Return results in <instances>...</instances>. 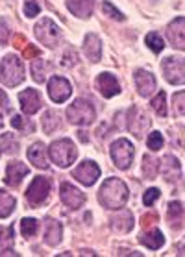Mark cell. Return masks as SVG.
I'll return each instance as SVG.
<instances>
[{
    "label": "cell",
    "mask_w": 185,
    "mask_h": 257,
    "mask_svg": "<svg viewBox=\"0 0 185 257\" xmlns=\"http://www.w3.org/2000/svg\"><path fill=\"white\" fill-rule=\"evenodd\" d=\"M99 202L110 211L122 209L128 202L126 183L122 180H119V178H108V180L102 183V187H100Z\"/></svg>",
    "instance_id": "1"
},
{
    "label": "cell",
    "mask_w": 185,
    "mask_h": 257,
    "mask_svg": "<svg viewBox=\"0 0 185 257\" xmlns=\"http://www.w3.org/2000/svg\"><path fill=\"white\" fill-rule=\"evenodd\" d=\"M0 80L6 87H17L24 80V65L23 59L15 54H8L0 65Z\"/></svg>",
    "instance_id": "2"
},
{
    "label": "cell",
    "mask_w": 185,
    "mask_h": 257,
    "mask_svg": "<svg viewBox=\"0 0 185 257\" xmlns=\"http://www.w3.org/2000/svg\"><path fill=\"white\" fill-rule=\"evenodd\" d=\"M48 156L54 163L61 167V169H67L74 163L76 156H78V150H76L74 143L70 139H58L54 141L50 148H48Z\"/></svg>",
    "instance_id": "3"
},
{
    "label": "cell",
    "mask_w": 185,
    "mask_h": 257,
    "mask_svg": "<svg viewBox=\"0 0 185 257\" xmlns=\"http://www.w3.org/2000/svg\"><path fill=\"white\" fill-rule=\"evenodd\" d=\"M67 118L70 124H76V126H89L95 122V107L89 100L76 98L67 107Z\"/></svg>",
    "instance_id": "4"
},
{
    "label": "cell",
    "mask_w": 185,
    "mask_h": 257,
    "mask_svg": "<svg viewBox=\"0 0 185 257\" xmlns=\"http://www.w3.org/2000/svg\"><path fill=\"white\" fill-rule=\"evenodd\" d=\"M35 37L46 48H56L61 41V30L50 19H41V23L35 24Z\"/></svg>",
    "instance_id": "5"
},
{
    "label": "cell",
    "mask_w": 185,
    "mask_h": 257,
    "mask_svg": "<svg viewBox=\"0 0 185 257\" xmlns=\"http://www.w3.org/2000/svg\"><path fill=\"white\" fill-rule=\"evenodd\" d=\"M133 156H135V148L128 139H117L111 145V159H113L115 167H119L121 170L130 169Z\"/></svg>",
    "instance_id": "6"
},
{
    "label": "cell",
    "mask_w": 185,
    "mask_h": 257,
    "mask_svg": "<svg viewBox=\"0 0 185 257\" xmlns=\"http://www.w3.org/2000/svg\"><path fill=\"white\" fill-rule=\"evenodd\" d=\"M48 193H50V180L37 176V178H34V181L30 183L28 191H26V200L32 207H37V205L45 204L46 198H48Z\"/></svg>",
    "instance_id": "7"
},
{
    "label": "cell",
    "mask_w": 185,
    "mask_h": 257,
    "mask_svg": "<svg viewBox=\"0 0 185 257\" xmlns=\"http://www.w3.org/2000/svg\"><path fill=\"white\" fill-rule=\"evenodd\" d=\"M163 74L165 80L172 85H181L185 82V63L183 58H165L163 59Z\"/></svg>",
    "instance_id": "8"
},
{
    "label": "cell",
    "mask_w": 185,
    "mask_h": 257,
    "mask_svg": "<svg viewBox=\"0 0 185 257\" xmlns=\"http://www.w3.org/2000/svg\"><path fill=\"white\" fill-rule=\"evenodd\" d=\"M150 117L146 115L145 109H141V107H132V111H130V115H128V130L132 132L137 139H141L143 135H145V132L148 128H150Z\"/></svg>",
    "instance_id": "9"
},
{
    "label": "cell",
    "mask_w": 185,
    "mask_h": 257,
    "mask_svg": "<svg viewBox=\"0 0 185 257\" xmlns=\"http://www.w3.org/2000/svg\"><path fill=\"white\" fill-rule=\"evenodd\" d=\"M72 176L80 181L81 185L91 187V185H95V183H97V180L100 178V169H99V165L95 163V161L87 159V161H83V163L80 165V167H76L74 172H72Z\"/></svg>",
    "instance_id": "10"
},
{
    "label": "cell",
    "mask_w": 185,
    "mask_h": 257,
    "mask_svg": "<svg viewBox=\"0 0 185 257\" xmlns=\"http://www.w3.org/2000/svg\"><path fill=\"white\" fill-rule=\"evenodd\" d=\"M48 94H50V98H52L56 104H61V102H65V100L72 94V85H70L65 78L54 76V78H50V82H48Z\"/></svg>",
    "instance_id": "11"
},
{
    "label": "cell",
    "mask_w": 185,
    "mask_h": 257,
    "mask_svg": "<svg viewBox=\"0 0 185 257\" xmlns=\"http://www.w3.org/2000/svg\"><path fill=\"white\" fill-rule=\"evenodd\" d=\"M59 196H61V202L70 209H80L81 205L85 204V194L81 193L80 189H76L72 183H63Z\"/></svg>",
    "instance_id": "12"
},
{
    "label": "cell",
    "mask_w": 185,
    "mask_h": 257,
    "mask_svg": "<svg viewBox=\"0 0 185 257\" xmlns=\"http://www.w3.org/2000/svg\"><path fill=\"white\" fill-rule=\"evenodd\" d=\"M95 85H97V91H99L104 98H113L115 94L121 93V85L117 82V78L113 76V74H110V72H102V74L97 78Z\"/></svg>",
    "instance_id": "13"
},
{
    "label": "cell",
    "mask_w": 185,
    "mask_h": 257,
    "mask_svg": "<svg viewBox=\"0 0 185 257\" xmlns=\"http://www.w3.org/2000/svg\"><path fill=\"white\" fill-rule=\"evenodd\" d=\"M167 37L170 45L176 47L178 50L185 48V19L176 17L172 23L167 26Z\"/></svg>",
    "instance_id": "14"
},
{
    "label": "cell",
    "mask_w": 185,
    "mask_h": 257,
    "mask_svg": "<svg viewBox=\"0 0 185 257\" xmlns=\"http://www.w3.org/2000/svg\"><path fill=\"white\" fill-rule=\"evenodd\" d=\"M19 102H21V109H23L26 115H34L41 109V94L35 91V89H26L19 94Z\"/></svg>",
    "instance_id": "15"
},
{
    "label": "cell",
    "mask_w": 185,
    "mask_h": 257,
    "mask_svg": "<svg viewBox=\"0 0 185 257\" xmlns=\"http://www.w3.org/2000/svg\"><path fill=\"white\" fill-rule=\"evenodd\" d=\"M135 85H137V91L141 96H150L154 91H156V78H154V74L152 72H148V70H143L139 69L135 70Z\"/></svg>",
    "instance_id": "16"
},
{
    "label": "cell",
    "mask_w": 185,
    "mask_h": 257,
    "mask_svg": "<svg viewBox=\"0 0 185 257\" xmlns=\"http://www.w3.org/2000/svg\"><path fill=\"white\" fill-rule=\"evenodd\" d=\"M159 172L163 174V178L167 181H176L181 176V165L174 156H165L159 161Z\"/></svg>",
    "instance_id": "17"
},
{
    "label": "cell",
    "mask_w": 185,
    "mask_h": 257,
    "mask_svg": "<svg viewBox=\"0 0 185 257\" xmlns=\"http://www.w3.org/2000/svg\"><path fill=\"white\" fill-rule=\"evenodd\" d=\"M30 172V169L21 161H13V163L8 165L6 169V185H12V187H17L19 183L23 181V178Z\"/></svg>",
    "instance_id": "18"
},
{
    "label": "cell",
    "mask_w": 185,
    "mask_h": 257,
    "mask_svg": "<svg viewBox=\"0 0 185 257\" xmlns=\"http://www.w3.org/2000/svg\"><path fill=\"white\" fill-rule=\"evenodd\" d=\"M28 159L30 163H34L37 169L46 170L48 169V158H46V148L43 143H34L28 148Z\"/></svg>",
    "instance_id": "19"
},
{
    "label": "cell",
    "mask_w": 185,
    "mask_h": 257,
    "mask_svg": "<svg viewBox=\"0 0 185 257\" xmlns=\"http://www.w3.org/2000/svg\"><path fill=\"white\" fill-rule=\"evenodd\" d=\"M83 50L85 56L91 59L92 63L100 61V54H102V47H100V37L97 34H87L85 41H83Z\"/></svg>",
    "instance_id": "20"
},
{
    "label": "cell",
    "mask_w": 185,
    "mask_h": 257,
    "mask_svg": "<svg viewBox=\"0 0 185 257\" xmlns=\"http://www.w3.org/2000/svg\"><path fill=\"white\" fill-rule=\"evenodd\" d=\"M67 8L70 13H74L76 17L87 19L92 13L95 0H67Z\"/></svg>",
    "instance_id": "21"
},
{
    "label": "cell",
    "mask_w": 185,
    "mask_h": 257,
    "mask_svg": "<svg viewBox=\"0 0 185 257\" xmlns=\"http://www.w3.org/2000/svg\"><path fill=\"white\" fill-rule=\"evenodd\" d=\"M111 228L119 231V233H128L133 228V215L130 211L122 209L119 215H115L111 218Z\"/></svg>",
    "instance_id": "22"
},
{
    "label": "cell",
    "mask_w": 185,
    "mask_h": 257,
    "mask_svg": "<svg viewBox=\"0 0 185 257\" xmlns=\"http://www.w3.org/2000/svg\"><path fill=\"white\" fill-rule=\"evenodd\" d=\"M61 235H63V228L58 220L48 218L46 220V231H45V242L48 246H58L61 242Z\"/></svg>",
    "instance_id": "23"
},
{
    "label": "cell",
    "mask_w": 185,
    "mask_h": 257,
    "mask_svg": "<svg viewBox=\"0 0 185 257\" xmlns=\"http://www.w3.org/2000/svg\"><path fill=\"white\" fill-rule=\"evenodd\" d=\"M139 242L145 244L146 248H150V250H159V248L165 244V237H163V233L159 229H152L148 233L141 235V237H139Z\"/></svg>",
    "instance_id": "24"
},
{
    "label": "cell",
    "mask_w": 185,
    "mask_h": 257,
    "mask_svg": "<svg viewBox=\"0 0 185 257\" xmlns=\"http://www.w3.org/2000/svg\"><path fill=\"white\" fill-rule=\"evenodd\" d=\"M15 205H17L15 196L0 189V218H8L15 211Z\"/></svg>",
    "instance_id": "25"
},
{
    "label": "cell",
    "mask_w": 185,
    "mask_h": 257,
    "mask_svg": "<svg viewBox=\"0 0 185 257\" xmlns=\"http://www.w3.org/2000/svg\"><path fill=\"white\" fill-rule=\"evenodd\" d=\"M0 152L8 154V156L19 154V141L13 137V134L0 135Z\"/></svg>",
    "instance_id": "26"
},
{
    "label": "cell",
    "mask_w": 185,
    "mask_h": 257,
    "mask_svg": "<svg viewBox=\"0 0 185 257\" xmlns=\"http://www.w3.org/2000/svg\"><path fill=\"white\" fill-rule=\"evenodd\" d=\"M168 220H170V226H174V224H176V228L183 226V205H181V202L168 204Z\"/></svg>",
    "instance_id": "27"
},
{
    "label": "cell",
    "mask_w": 185,
    "mask_h": 257,
    "mask_svg": "<svg viewBox=\"0 0 185 257\" xmlns=\"http://www.w3.org/2000/svg\"><path fill=\"white\" fill-rule=\"evenodd\" d=\"M59 128V115L54 109H48L45 111L43 115V130H45V134H54L56 130Z\"/></svg>",
    "instance_id": "28"
},
{
    "label": "cell",
    "mask_w": 185,
    "mask_h": 257,
    "mask_svg": "<svg viewBox=\"0 0 185 257\" xmlns=\"http://www.w3.org/2000/svg\"><path fill=\"white\" fill-rule=\"evenodd\" d=\"M32 78H34L37 83H43L46 80V63L43 59L35 58L32 61Z\"/></svg>",
    "instance_id": "29"
},
{
    "label": "cell",
    "mask_w": 185,
    "mask_h": 257,
    "mask_svg": "<svg viewBox=\"0 0 185 257\" xmlns=\"http://www.w3.org/2000/svg\"><path fill=\"white\" fill-rule=\"evenodd\" d=\"M143 172H145L146 178H156V174L159 172V161L154 159L152 156H145L143 159Z\"/></svg>",
    "instance_id": "30"
},
{
    "label": "cell",
    "mask_w": 185,
    "mask_h": 257,
    "mask_svg": "<svg viewBox=\"0 0 185 257\" xmlns=\"http://www.w3.org/2000/svg\"><path fill=\"white\" fill-rule=\"evenodd\" d=\"M37 229H39V222L35 218H23L21 220V231L26 239H32L37 233Z\"/></svg>",
    "instance_id": "31"
},
{
    "label": "cell",
    "mask_w": 185,
    "mask_h": 257,
    "mask_svg": "<svg viewBox=\"0 0 185 257\" xmlns=\"http://www.w3.org/2000/svg\"><path fill=\"white\" fill-rule=\"evenodd\" d=\"M165 100H167V94L163 93V91H159V94H156L154 100H152V109L159 117H167V104H165Z\"/></svg>",
    "instance_id": "32"
},
{
    "label": "cell",
    "mask_w": 185,
    "mask_h": 257,
    "mask_svg": "<svg viewBox=\"0 0 185 257\" xmlns=\"http://www.w3.org/2000/svg\"><path fill=\"white\" fill-rule=\"evenodd\" d=\"M145 43L148 45V48H150L152 52H156V54H159L163 48H165V43H163V39L159 37V34H156V32H152V34L146 35Z\"/></svg>",
    "instance_id": "33"
},
{
    "label": "cell",
    "mask_w": 185,
    "mask_h": 257,
    "mask_svg": "<svg viewBox=\"0 0 185 257\" xmlns=\"http://www.w3.org/2000/svg\"><path fill=\"white\" fill-rule=\"evenodd\" d=\"M163 135L159 134V132H152L150 135H148V139H146V145H148V148H150L152 152H157L159 148H163Z\"/></svg>",
    "instance_id": "34"
},
{
    "label": "cell",
    "mask_w": 185,
    "mask_h": 257,
    "mask_svg": "<svg viewBox=\"0 0 185 257\" xmlns=\"http://www.w3.org/2000/svg\"><path fill=\"white\" fill-rule=\"evenodd\" d=\"M12 128H15V130H21V132H34V124L32 122H28L26 118H23L21 115H13L12 117Z\"/></svg>",
    "instance_id": "35"
},
{
    "label": "cell",
    "mask_w": 185,
    "mask_h": 257,
    "mask_svg": "<svg viewBox=\"0 0 185 257\" xmlns=\"http://www.w3.org/2000/svg\"><path fill=\"white\" fill-rule=\"evenodd\" d=\"M13 242V228L0 226V248H8Z\"/></svg>",
    "instance_id": "36"
},
{
    "label": "cell",
    "mask_w": 185,
    "mask_h": 257,
    "mask_svg": "<svg viewBox=\"0 0 185 257\" xmlns=\"http://www.w3.org/2000/svg\"><path fill=\"white\" fill-rule=\"evenodd\" d=\"M102 12H104L106 15H108V17H111V19H117V21H124V15H122V13L119 12V10H117L113 4H111V2H108V0H106V2H102Z\"/></svg>",
    "instance_id": "37"
},
{
    "label": "cell",
    "mask_w": 185,
    "mask_h": 257,
    "mask_svg": "<svg viewBox=\"0 0 185 257\" xmlns=\"http://www.w3.org/2000/svg\"><path fill=\"white\" fill-rule=\"evenodd\" d=\"M41 10V4L37 2V0H26V4H24V15L26 17H35L37 13H39Z\"/></svg>",
    "instance_id": "38"
},
{
    "label": "cell",
    "mask_w": 185,
    "mask_h": 257,
    "mask_svg": "<svg viewBox=\"0 0 185 257\" xmlns=\"http://www.w3.org/2000/svg\"><path fill=\"white\" fill-rule=\"evenodd\" d=\"M185 93L183 91H178V93L174 94V102H176V109H178V115L179 117H183V111H185Z\"/></svg>",
    "instance_id": "39"
},
{
    "label": "cell",
    "mask_w": 185,
    "mask_h": 257,
    "mask_svg": "<svg viewBox=\"0 0 185 257\" xmlns=\"http://www.w3.org/2000/svg\"><path fill=\"white\" fill-rule=\"evenodd\" d=\"M157 198H159V189L152 187L145 193V198H143V202H145V205H152Z\"/></svg>",
    "instance_id": "40"
},
{
    "label": "cell",
    "mask_w": 185,
    "mask_h": 257,
    "mask_svg": "<svg viewBox=\"0 0 185 257\" xmlns=\"http://www.w3.org/2000/svg\"><path fill=\"white\" fill-rule=\"evenodd\" d=\"M41 56V50L35 45H26L24 47V59H35Z\"/></svg>",
    "instance_id": "41"
},
{
    "label": "cell",
    "mask_w": 185,
    "mask_h": 257,
    "mask_svg": "<svg viewBox=\"0 0 185 257\" xmlns=\"http://www.w3.org/2000/svg\"><path fill=\"white\" fill-rule=\"evenodd\" d=\"M159 222V216L156 215V213H148V215H145L143 218H141V226L143 228H150L152 224Z\"/></svg>",
    "instance_id": "42"
},
{
    "label": "cell",
    "mask_w": 185,
    "mask_h": 257,
    "mask_svg": "<svg viewBox=\"0 0 185 257\" xmlns=\"http://www.w3.org/2000/svg\"><path fill=\"white\" fill-rule=\"evenodd\" d=\"M63 67H72V65L76 63V52H74V48H69L67 52H65V56H63Z\"/></svg>",
    "instance_id": "43"
},
{
    "label": "cell",
    "mask_w": 185,
    "mask_h": 257,
    "mask_svg": "<svg viewBox=\"0 0 185 257\" xmlns=\"http://www.w3.org/2000/svg\"><path fill=\"white\" fill-rule=\"evenodd\" d=\"M10 39V28L4 21H0V45H6Z\"/></svg>",
    "instance_id": "44"
},
{
    "label": "cell",
    "mask_w": 185,
    "mask_h": 257,
    "mask_svg": "<svg viewBox=\"0 0 185 257\" xmlns=\"http://www.w3.org/2000/svg\"><path fill=\"white\" fill-rule=\"evenodd\" d=\"M26 45H28V43H26V39H24L23 35H15V37H13V47L15 48H24Z\"/></svg>",
    "instance_id": "45"
},
{
    "label": "cell",
    "mask_w": 185,
    "mask_h": 257,
    "mask_svg": "<svg viewBox=\"0 0 185 257\" xmlns=\"http://www.w3.org/2000/svg\"><path fill=\"white\" fill-rule=\"evenodd\" d=\"M8 111V96L4 94V91L0 89V113Z\"/></svg>",
    "instance_id": "46"
},
{
    "label": "cell",
    "mask_w": 185,
    "mask_h": 257,
    "mask_svg": "<svg viewBox=\"0 0 185 257\" xmlns=\"http://www.w3.org/2000/svg\"><path fill=\"white\" fill-rule=\"evenodd\" d=\"M78 139H80L81 143H87V135H85V132H78Z\"/></svg>",
    "instance_id": "47"
},
{
    "label": "cell",
    "mask_w": 185,
    "mask_h": 257,
    "mask_svg": "<svg viewBox=\"0 0 185 257\" xmlns=\"http://www.w3.org/2000/svg\"><path fill=\"white\" fill-rule=\"evenodd\" d=\"M0 128H2V118H0Z\"/></svg>",
    "instance_id": "48"
}]
</instances>
